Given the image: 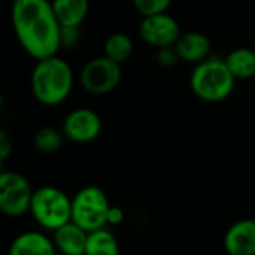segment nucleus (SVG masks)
Segmentation results:
<instances>
[{"label": "nucleus", "mask_w": 255, "mask_h": 255, "mask_svg": "<svg viewBox=\"0 0 255 255\" xmlns=\"http://www.w3.org/2000/svg\"><path fill=\"white\" fill-rule=\"evenodd\" d=\"M172 1L173 0H133V6L140 16H149L167 12Z\"/></svg>", "instance_id": "obj_19"}, {"label": "nucleus", "mask_w": 255, "mask_h": 255, "mask_svg": "<svg viewBox=\"0 0 255 255\" xmlns=\"http://www.w3.org/2000/svg\"><path fill=\"white\" fill-rule=\"evenodd\" d=\"M121 247L118 238L109 227L88 233L85 255H120Z\"/></svg>", "instance_id": "obj_16"}, {"label": "nucleus", "mask_w": 255, "mask_h": 255, "mask_svg": "<svg viewBox=\"0 0 255 255\" xmlns=\"http://www.w3.org/2000/svg\"><path fill=\"white\" fill-rule=\"evenodd\" d=\"M175 48L181 61L190 64H199L211 57V39L202 31H185L179 36Z\"/></svg>", "instance_id": "obj_12"}, {"label": "nucleus", "mask_w": 255, "mask_h": 255, "mask_svg": "<svg viewBox=\"0 0 255 255\" xmlns=\"http://www.w3.org/2000/svg\"><path fill=\"white\" fill-rule=\"evenodd\" d=\"M226 64L233 76L241 81L251 79L255 76V51L247 46L232 49L226 57Z\"/></svg>", "instance_id": "obj_15"}, {"label": "nucleus", "mask_w": 255, "mask_h": 255, "mask_svg": "<svg viewBox=\"0 0 255 255\" xmlns=\"http://www.w3.org/2000/svg\"><path fill=\"white\" fill-rule=\"evenodd\" d=\"M124 221V211L118 206H111L109 214H108V227H115L120 226Z\"/></svg>", "instance_id": "obj_23"}, {"label": "nucleus", "mask_w": 255, "mask_h": 255, "mask_svg": "<svg viewBox=\"0 0 255 255\" xmlns=\"http://www.w3.org/2000/svg\"><path fill=\"white\" fill-rule=\"evenodd\" d=\"M155 60L161 67H166V69H170V67L176 66L178 61H181L179 54L175 46H166V48L157 49Z\"/></svg>", "instance_id": "obj_21"}, {"label": "nucleus", "mask_w": 255, "mask_h": 255, "mask_svg": "<svg viewBox=\"0 0 255 255\" xmlns=\"http://www.w3.org/2000/svg\"><path fill=\"white\" fill-rule=\"evenodd\" d=\"M64 134L61 130L46 126V127H40L34 136H33V146L43 154H52L57 152L64 142Z\"/></svg>", "instance_id": "obj_18"}, {"label": "nucleus", "mask_w": 255, "mask_h": 255, "mask_svg": "<svg viewBox=\"0 0 255 255\" xmlns=\"http://www.w3.org/2000/svg\"><path fill=\"white\" fill-rule=\"evenodd\" d=\"M10 152H12V139L6 130H1L0 131V160H1V163L7 160Z\"/></svg>", "instance_id": "obj_22"}, {"label": "nucleus", "mask_w": 255, "mask_h": 255, "mask_svg": "<svg viewBox=\"0 0 255 255\" xmlns=\"http://www.w3.org/2000/svg\"><path fill=\"white\" fill-rule=\"evenodd\" d=\"M81 25H60V49H75L81 43Z\"/></svg>", "instance_id": "obj_20"}, {"label": "nucleus", "mask_w": 255, "mask_h": 255, "mask_svg": "<svg viewBox=\"0 0 255 255\" xmlns=\"http://www.w3.org/2000/svg\"><path fill=\"white\" fill-rule=\"evenodd\" d=\"M60 25H82L88 12L90 0H51Z\"/></svg>", "instance_id": "obj_14"}, {"label": "nucleus", "mask_w": 255, "mask_h": 255, "mask_svg": "<svg viewBox=\"0 0 255 255\" xmlns=\"http://www.w3.org/2000/svg\"><path fill=\"white\" fill-rule=\"evenodd\" d=\"M13 33L22 49L36 61L60 51V22L51 0H13L10 7Z\"/></svg>", "instance_id": "obj_1"}, {"label": "nucleus", "mask_w": 255, "mask_h": 255, "mask_svg": "<svg viewBox=\"0 0 255 255\" xmlns=\"http://www.w3.org/2000/svg\"><path fill=\"white\" fill-rule=\"evenodd\" d=\"M7 255H57L51 236L42 230H27L13 238Z\"/></svg>", "instance_id": "obj_11"}, {"label": "nucleus", "mask_w": 255, "mask_h": 255, "mask_svg": "<svg viewBox=\"0 0 255 255\" xmlns=\"http://www.w3.org/2000/svg\"><path fill=\"white\" fill-rule=\"evenodd\" d=\"M235 85L236 78L221 57L211 55L205 61L196 64L190 75V87L193 93L208 103L224 102L232 96Z\"/></svg>", "instance_id": "obj_3"}, {"label": "nucleus", "mask_w": 255, "mask_h": 255, "mask_svg": "<svg viewBox=\"0 0 255 255\" xmlns=\"http://www.w3.org/2000/svg\"><path fill=\"white\" fill-rule=\"evenodd\" d=\"M111 202L97 185L82 187L72 197V221L88 233L108 227Z\"/></svg>", "instance_id": "obj_5"}, {"label": "nucleus", "mask_w": 255, "mask_h": 255, "mask_svg": "<svg viewBox=\"0 0 255 255\" xmlns=\"http://www.w3.org/2000/svg\"><path fill=\"white\" fill-rule=\"evenodd\" d=\"M55 250L58 254L64 255H85L88 232L75 224L73 221L61 226L51 233Z\"/></svg>", "instance_id": "obj_13"}, {"label": "nucleus", "mask_w": 255, "mask_h": 255, "mask_svg": "<svg viewBox=\"0 0 255 255\" xmlns=\"http://www.w3.org/2000/svg\"><path fill=\"white\" fill-rule=\"evenodd\" d=\"M223 245L229 255H255V220L233 223L224 235Z\"/></svg>", "instance_id": "obj_10"}, {"label": "nucleus", "mask_w": 255, "mask_h": 255, "mask_svg": "<svg viewBox=\"0 0 255 255\" xmlns=\"http://www.w3.org/2000/svg\"><path fill=\"white\" fill-rule=\"evenodd\" d=\"M30 215L45 232H55L72 221V197L54 185H43L33 191Z\"/></svg>", "instance_id": "obj_4"}, {"label": "nucleus", "mask_w": 255, "mask_h": 255, "mask_svg": "<svg viewBox=\"0 0 255 255\" xmlns=\"http://www.w3.org/2000/svg\"><path fill=\"white\" fill-rule=\"evenodd\" d=\"M73 70L70 64L58 55L37 60L30 76L33 97L43 106L61 105L73 90Z\"/></svg>", "instance_id": "obj_2"}, {"label": "nucleus", "mask_w": 255, "mask_h": 255, "mask_svg": "<svg viewBox=\"0 0 255 255\" xmlns=\"http://www.w3.org/2000/svg\"><path fill=\"white\" fill-rule=\"evenodd\" d=\"M121 78V64L106 55L88 60L79 72V84L91 96H105L114 91L120 85Z\"/></svg>", "instance_id": "obj_6"}, {"label": "nucleus", "mask_w": 255, "mask_h": 255, "mask_svg": "<svg viewBox=\"0 0 255 255\" xmlns=\"http://www.w3.org/2000/svg\"><path fill=\"white\" fill-rule=\"evenodd\" d=\"M134 51L133 39L123 31H115L109 34L103 45V55L114 60L118 64H124L130 60Z\"/></svg>", "instance_id": "obj_17"}, {"label": "nucleus", "mask_w": 255, "mask_h": 255, "mask_svg": "<svg viewBox=\"0 0 255 255\" xmlns=\"http://www.w3.org/2000/svg\"><path fill=\"white\" fill-rule=\"evenodd\" d=\"M28 179L18 172L4 170L0 175V212L9 218H19L30 214L33 197Z\"/></svg>", "instance_id": "obj_7"}, {"label": "nucleus", "mask_w": 255, "mask_h": 255, "mask_svg": "<svg viewBox=\"0 0 255 255\" xmlns=\"http://www.w3.org/2000/svg\"><path fill=\"white\" fill-rule=\"evenodd\" d=\"M57 255H64V254H58V253H57Z\"/></svg>", "instance_id": "obj_24"}, {"label": "nucleus", "mask_w": 255, "mask_h": 255, "mask_svg": "<svg viewBox=\"0 0 255 255\" xmlns=\"http://www.w3.org/2000/svg\"><path fill=\"white\" fill-rule=\"evenodd\" d=\"M61 131L73 143H90L102 133V118L90 108H76L66 115Z\"/></svg>", "instance_id": "obj_9"}, {"label": "nucleus", "mask_w": 255, "mask_h": 255, "mask_svg": "<svg viewBox=\"0 0 255 255\" xmlns=\"http://www.w3.org/2000/svg\"><path fill=\"white\" fill-rule=\"evenodd\" d=\"M181 34L182 31L179 22L167 12L142 16L139 24L140 39L146 45L157 49L166 46H175Z\"/></svg>", "instance_id": "obj_8"}]
</instances>
